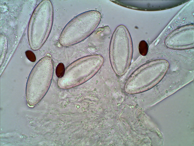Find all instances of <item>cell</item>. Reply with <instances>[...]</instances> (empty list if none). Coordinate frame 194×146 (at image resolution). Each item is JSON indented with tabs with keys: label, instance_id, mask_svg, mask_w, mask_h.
Here are the masks:
<instances>
[{
	"label": "cell",
	"instance_id": "6da1fadb",
	"mask_svg": "<svg viewBox=\"0 0 194 146\" xmlns=\"http://www.w3.org/2000/svg\"><path fill=\"white\" fill-rule=\"evenodd\" d=\"M101 18L100 12L95 10L87 11L75 16L62 31L59 39L60 44L69 46L83 41L95 31Z\"/></svg>",
	"mask_w": 194,
	"mask_h": 146
},
{
	"label": "cell",
	"instance_id": "7a4b0ae2",
	"mask_svg": "<svg viewBox=\"0 0 194 146\" xmlns=\"http://www.w3.org/2000/svg\"><path fill=\"white\" fill-rule=\"evenodd\" d=\"M101 56L94 55L82 57L66 68L58 81L59 87L67 89L76 87L88 81L99 71L103 62Z\"/></svg>",
	"mask_w": 194,
	"mask_h": 146
},
{
	"label": "cell",
	"instance_id": "3957f363",
	"mask_svg": "<svg viewBox=\"0 0 194 146\" xmlns=\"http://www.w3.org/2000/svg\"><path fill=\"white\" fill-rule=\"evenodd\" d=\"M53 72V62L49 57L42 58L35 65L26 86V99L30 105L36 104L45 96L50 86Z\"/></svg>",
	"mask_w": 194,
	"mask_h": 146
},
{
	"label": "cell",
	"instance_id": "277c9868",
	"mask_svg": "<svg viewBox=\"0 0 194 146\" xmlns=\"http://www.w3.org/2000/svg\"><path fill=\"white\" fill-rule=\"evenodd\" d=\"M131 38L124 26L117 27L112 35L109 48L110 60L112 68L117 75L126 72L130 64L133 54Z\"/></svg>",
	"mask_w": 194,
	"mask_h": 146
},
{
	"label": "cell",
	"instance_id": "5b68a950",
	"mask_svg": "<svg viewBox=\"0 0 194 146\" xmlns=\"http://www.w3.org/2000/svg\"><path fill=\"white\" fill-rule=\"evenodd\" d=\"M148 49V45L147 43L144 40L141 41L139 45V51L140 54L143 56L146 55Z\"/></svg>",
	"mask_w": 194,
	"mask_h": 146
},
{
	"label": "cell",
	"instance_id": "8992f818",
	"mask_svg": "<svg viewBox=\"0 0 194 146\" xmlns=\"http://www.w3.org/2000/svg\"><path fill=\"white\" fill-rule=\"evenodd\" d=\"M64 65L62 63H60L57 67L56 70V73L57 75L61 77L63 75L65 71Z\"/></svg>",
	"mask_w": 194,
	"mask_h": 146
},
{
	"label": "cell",
	"instance_id": "52a82bcc",
	"mask_svg": "<svg viewBox=\"0 0 194 146\" xmlns=\"http://www.w3.org/2000/svg\"><path fill=\"white\" fill-rule=\"evenodd\" d=\"M26 55L28 59L31 61L35 62L36 60V58L34 54L30 51H27L26 52Z\"/></svg>",
	"mask_w": 194,
	"mask_h": 146
}]
</instances>
